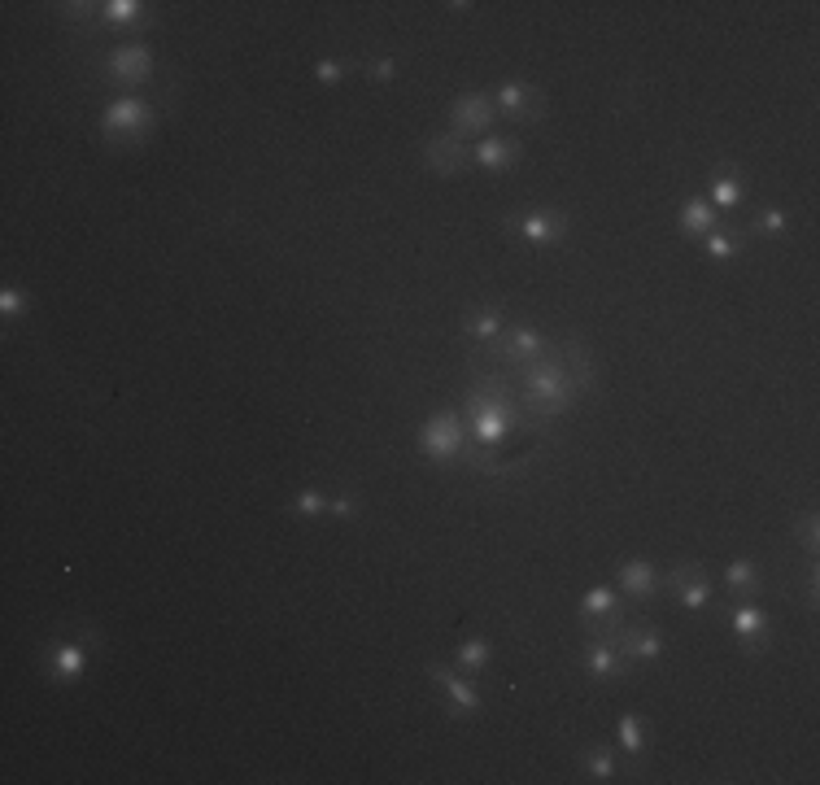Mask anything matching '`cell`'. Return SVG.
Wrapping results in <instances>:
<instances>
[{
  "label": "cell",
  "instance_id": "obj_1",
  "mask_svg": "<svg viewBox=\"0 0 820 785\" xmlns=\"http://www.w3.org/2000/svg\"><path fill=\"white\" fill-rule=\"evenodd\" d=\"M498 367H502L498 380L506 384L511 402L520 406L528 432H537L541 424H550V419L568 415V410L589 393V384H594V376H589V354H585V345H576V341L546 345L533 358L498 362Z\"/></svg>",
  "mask_w": 820,
  "mask_h": 785
},
{
  "label": "cell",
  "instance_id": "obj_2",
  "mask_svg": "<svg viewBox=\"0 0 820 785\" xmlns=\"http://www.w3.org/2000/svg\"><path fill=\"white\" fill-rule=\"evenodd\" d=\"M419 450H424V458H432V463H458L467 450V424L458 410H437V415L424 419V428H419Z\"/></svg>",
  "mask_w": 820,
  "mask_h": 785
},
{
  "label": "cell",
  "instance_id": "obj_3",
  "mask_svg": "<svg viewBox=\"0 0 820 785\" xmlns=\"http://www.w3.org/2000/svg\"><path fill=\"white\" fill-rule=\"evenodd\" d=\"M153 105L144 101V96H118V101L105 105V114H101V136L110 140V144H136L144 140V131L153 127Z\"/></svg>",
  "mask_w": 820,
  "mask_h": 785
},
{
  "label": "cell",
  "instance_id": "obj_4",
  "mask_svg": "<svg viewBox=\"0 0 820 785\" xmlns=\"http://www.w3.org/2000/svg\"><path fill=\"white\" fill-rule=\"evenodd\" d=\"M493 118H498V110H493V96L485 92H463L458 101L450 105V131L454 136H489V127H493Z\"/></svg>",
  "mask_w": 820,
  "mask_h": 785
},
{
  "label": "cell",
  "instance_id": "obj_5",
  "mask_svg": "<svg viewBox=\"0 0 820 785\" xmlns=\"http://www.w3.org/2000/svg\"><path fill=\"white\" fill-rule=\"evenodd\" d=\"M428 676H432V685L445 694V707L454 711V716H480V694H476V685L472 681H463L454 668H445V663H437L432 659L428 663Z\"/></svg>",
  "mask_w": 820,
  "mask_h": 785
},
{
  "label": "cell",
  "instance_id": "obj_6",
  "mask_svg": "<svg viewBox=\"0 0 820 785\" xmlns=\"http://www.w3.org/2000/svg\"><path fill=\"white\" fill-rule=\"evenodd\" d=\"M105 70H110L114 83L140 88V83L153 79V53L144 44H114L110 57H105Z\"/></svg>",
  "mask_w": 820,
  "mask_h": 785
},
{
  "label": "cell",
  "instance_id": "obj_7",
  "mask_svg": "<svg viewBox=\"0 0 820 785\" xmlns=\"http://www.w3.org/2000/svg\"><path fill=\"white\" fill-rule=\"evenodd\" d=\"M424 162L432 166L437 175H463L467 166H472V144H467L463 136H454V131H445V136H432L424 144Z\"/></svg>",
  "mask_w": 820,
  "mask_h": 785
},
{
  "label": "cell",
  "instance_id": "obj_8",
  "mask_svg": "<svg viewBox=\"0 0 820 785\" xmlns=\"http://www.w3.org/2000/svg\"><path fill=\"white\" fill-rule=\"evenodd\" d=\"M511 227L528 245H559L563 232H568V219L559 210H524V214H511Z\"/></svg>",
  "mask_w": 820,
  "mask_h": 785
},
{
  "label": "cell",
  "instance_id": "obj_9",
  "mask_svg": "<svg viewBox=\"0 0 820 785\" xmlns=\"http://www.w3.org/2000/svg\"><path fill=\"white\" fill-rule=\"evenodd\" d=\"M615 650H620V659L629 663H655L663 655V633L659 628H650V624H624L620 628V637H615Z\"/></svg>",
  "mask_w": 820,
  "mask_h": 785
},
{
  "label": "cell",
  "instance_id": "obj_10",
  "mask_svg": "<svg viewBox=\"0 0 820 785\" xmlns=\"http://www.w3.org/2000/svg\"><path fill=\"white\" fill-rule=\"evenodd\" d=\"M520 162V140L515 136H480L472 140V166L480 171H506Z\"/></svg>",
  "mask_w": 820,
  "mask_h": 785
},
{
  "label": "cell",
  "instance_id": "obj_11",
  "mask_svg": "<svg viewBox=\"0 0 820 785\" xmlns=\"http://www.w3.org/2000/svg\"><path fill=\"white\" fill-rule=\"evenodd\" d=\"M668 585L677 589V602H681V607H690V611H703L711 602V585H707V576H703V567H698V563L672 567Z\"/></svg>",
  "mask_w": 820,
  "mask_h": 785
},
{
  "label": "cell",
  "instance_id": "obj_12",
  "mask_svg": "<svg viewBox=\"0 0 820 785\" xmlns=\"http://www.w3.org/2000/svg\"><path fill=\"white\" fill-rule=\"evenodd\" d=\"M493 110L498 114H506V118H515V123H537V96H533V88L528 83H502L498 92H493Z\"/></svg>",
  "mask_w": 820,
  "mask_h": 785
},
{
  "label": "cell",
  "instance_id": "obj_13",
  "mask_svg": "<svg viewBox=\"0 0 820 785\" xmlns=\"http://www.w3.org/2000/svg\"><path fill=\"white\" fill-rule=\"evenodd\" d=\"M585 672L594 676V681H615V676L629 672V663L620 659V650H615L611 637H589V646H585Z\"/></svg>",
  "mask_w": 820,
  "mask_h": 785
},
{
  "label": "cell",
  "instance_id": "obj_14",
  "mask_svg": "<svg viewBox=\"0 0 820 785\" xmlns=\"http://www.w3.org/2000/svg\"><path fill=\"white\" fill-rule=\"evenodd\" d=\"M88 672V646H75V642H57L48 650V676L62 685H75L79 676Z\"/></svg>",
  "mask_w": 820,
  "mask_h": 785
},
{
  "label": "cell",
  "instance_id": "obj_15",
  "mask_svg": "<svg viewBox=\"0 0 820 785\" xmlns=\"http://www.w3.org/2000/svg\"><path fill=\"white\" fill-rule=\"evenodd\" d=\"M725 585H729L733 598L751 602L759 589H764V572H759V563H751V559H733V563L725 567Z\"/></svg>",
  "mask_w": 820,
  "mask_h": 785
},
{
  "label": "cell",
  "instance_id": "obj_16",
  "mask_svg": "<svg viewBox=\"0 0 820 785\" xmlns=\"http://www.w3.org/2000/svg\"><path fill=\"white\" fill-rule=\"evenodd\" d=\"M655 585H659L655 563H646V559L620 563V594H629V598H650V594H655Z\"/></svg>",
  "mask_w": 820,
  "mask_h": 785
},
{
  "label": "cell",
  "instance_id": "obj_17",
  "mask_svg": "<svg viewBox=\"0 0 820 785\" xmlns=\"http://www.w3.org/2000/svg\"><path fill=\"white\" fill-rule=\"evenodd\" d=\"M733 633H738L742 637V646L746 650H764V633H768V611L764 607H751V602H746V607H738V615H733Z\"/></svg>",
  "mask_w": 820,
  "mask_h": 785
},
{
  "label": "cell",
  "instance_id": "obj_18",
  "mask_svg": "<svg viewBox=\"0 0 820 785\" xmlns=\"http://www.w3.org/2000/svg\"><path fill=\"white\" fill-rule=\"evenodd\" d=\"M463 332L472 336V341L489 345V341H498V336L506 332V323H502V314H498V310H467Z\"/></svg>",
  "mask_w": 820,
  "mask_h": 785
},
{
  "label": "cell",
  "instance_id": "obj_19",
  "mask_svg": "<svg viewBox=\"0 0 820 785\" xmlns=\"http://www.w3.org/2000/svg\"><path fill=\"white\" fill-rule=\"evenodd\" d=\"M681 232H685V236H707V232H716V210H711L707 201L690 197V201L681 205Z\"/></svg>",
  "mask_w": 820,
  "mask_h": 785
},
{
  "label": "cell",
  "instance_id": "obj_20",
  "mask_svg": "<svg viewBox=\"0 0 820 785\" xmlns=\"http://www.w3.org/2000/svg\"><path fill=\"white\" fill-rule=\"evenodd\" d=\"M96 18L105 27H136V22H144V5L140 0H105V5H96Z\"/></svg>",
  "mask_w": 820,
  "mask_h": 785
},
{
  "label": "cell",
  "instance_id": "obj_21",
  "mask_svg": "<svg viewBox=\"0 0 820 785\" xmlns=\"http://www.w3.org/2000/svg\"><path fill=\"white\" fill-rule=\"evenodd\" d=\"M738 201H742V184H738V175L733 171H720L716 179H711V210H738Z\"/></svg>",
  "mask_w": 820,
  "mask_h": 785
},
{
  "label": "cell",
  "instance_id": "obj_22",
  "mask_svg": "<svg viewBox=\"0 0 820 785\" xmlns=\"http://www.w3.org/2000/svg\"><path fill=\"white\" fill-rule=\"evenodd\" d=\"M489 659H493V650H489L485 637H467V642L458 646V668L463 672H485Z\"/></svg>",
  "mask_w": 820,
  "mask_h": 785
},
{
  "label": "cell",
  "instance_id": "obj_23",
  "mask_svg": "<svg viewBox=\"0 0 820 785\" xmlns=\"http://www.w3.org/2000/svg\"><path fill=\"white\" fill-rule=\"evenodd\" d=\"M615 738H620L624 755H642L646 751V733H642V720H637V716H620V720H615Z\"/></svg>",
  "mask_w": 820,
  "mask_h": 785
},
{
  "label": "cell",
  "instance_id": "obj_24",
  "mask_svg": "<svg viewBox=\"0 0 820 785\" xmlns=\"http://www.w3.org/2000/svg\"><path fill=\"white\" fill-rule=\"evenodd\" d=\"M27 310H31V297H27V293H18L14 284H9V288H0V319H5V323H14L18 314H27Z\"/></svg>",
  "mask_w": 820,
  "mask_h": 785
},
{
  "label": "cell",
  "instance_id": "obj_25",
  "mask_svg": "<svg viewBox=\"0 0 820 785\" xmlns=\"http://www.w3.org/2000/svg\"><path fill=\"white\" fill-rule=\"evenodd\" d=\"M707 258H716V262L738 258V236H729V232H707Z\"/></svg>",
  "mask_w": 820,
  "mask_h": 785
},
{
  "label": "cell",
  "instance_id": "obj_26",
  "mask_svg": "<svg viewBox=\"0 0 820 785\" xmlns=\"http://www.w3.org/2000/svg\"><path fill=\"white\" fill-rule=\"evenodd\" d=\"M585 772H589L594 781H611V777H615V755H611V751H589V755H585Z\"/></svg>",
  "mask_w": 820,
  "mask_h": 785
},
{
  "label": "cell",
  "instance_id": "obj_27",
  "mask_svg": "<svg viewBox=\"0 0 820 785\" xmlns=\"http://www.w3.org/2000/svg\"><path fill=\"white\" fill-rule=\"evenodd\" d=\"M790 227V219H786V210H777V205H764V210L755 214V232H773V236H781Z\"/></svg>",
  "mask_w": 820,
  "mask_h": 785
},
{
  "label": "cell",
  "instance_id": "obj_28",
  "mask_svg": "<svg viewBox=\"0 0 820 785\" xmlns=\"http://www.w3.org/2000/svg\"><path fill=\"white\" fill-rule=\"evenodd\" d=\"M345 75H349V66L336 62V57H323V62L315 66V79L323 83V88H336V83H341Z\"/></svg>",
  "mask_w": 820,
  "mask_h": 785
},
{
  "label": "cell",
  "instance_id": "obj_29",
  "mask_svg": "<svg viewBox=\"0 0 820 785\" xmlns=\"http://www.w3.org/2000/svg\"><path fill=\"white\" fill-rule=\"evenodd\" d=\"M293 511L297 515H319V511H328V498H323L319 489H301L293 498Z\"/></svg>",
  "mask_w": 820,
  "mask_h": 785
},
{
  "label": "cell",
  "instance_id": "obj_30",
  "mask_svg": "<svg viewBox=\"0 0 820 785\" xmlns=\"http://www.w3.org/2000/svg\"><path fill=\"white\" fill-rule=\"evenodd\" d=\"M794 533H799V537H803V546L816 554V546H820V524H816V515H803L799 524H794Z\"/></svg>",
  "mask_w": 820,
  "mask_h": 785
},
{
  "label": "cell",
  "instance_id": "obj_31",
  "mask_svg": "<svg viewBox=\"0 0 820 785\" xmlns=\"http://www.w3.org/2000/svg\"><path fill=\"white\" fill-rule=\"evenodd\" d=\"M328 511L336 519H349V515H354V493H336V498H328Z\"/></svg>",
  "mask_w": 820,
  "mask_h": 785
},
{
  "label": "cell",
  "instance_id": "obj_32",
  "mask_svg": "<svg viewBox=\"0 0 820 785\" xmlns=\"http://www.w3.org/2000/svg\"><path fill=\"white\" fill-rule=\"evenodd\" d=\"M367 75H371V79H376V83H393V75H397V66L389 62V57H384V62H371V66H367Z\"/></svg>",
  "mask_w": 820,
  "mask_h": 785
}]
</instances>
